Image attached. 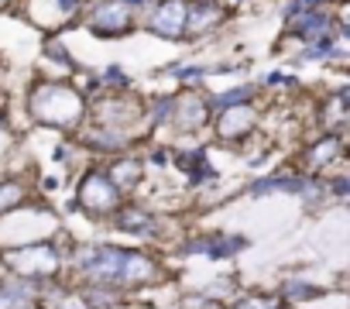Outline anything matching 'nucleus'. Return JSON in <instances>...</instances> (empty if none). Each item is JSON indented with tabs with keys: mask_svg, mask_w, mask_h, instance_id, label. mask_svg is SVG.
I'll return each instance as SVG.
<instances>
[{
	"mask_svg": "<svg viewBox=\"0 0 350 309\" xmlns=\"http://www.w3.org/2000/svg\"><path fill=\"white\" fill-rule=\"evenodd\" d=\"M336 148H340V137H326V141H319L316 144V151L309 154V162L319 169V165H326L329 159H333V154H336Z\"/></svg>",
	"mask_w": 350,
	"mask_h": 309,
	"instance_id": "17",
	"label": "nucleus"
},
{
	"mask_svg": "<svg viewBox=\"0 0 350 309\" xmlns=\"http://www.w3.org/2000/svg\"><path fill=\"white\" fill-rule=\"evenodd\" d=\"M237 309H278V306L271 299H265V295H251V299H241Z\"/></svg>",
	"mask_w": 350,
	"mask_h": 309,
	"instance_id": "22",
	"label": "nucleus"
},
{
	"mask_svg": "<svg viewBox=\"0 0 350 309\" xmlns=\"http://www.w3.org/2000/svg\"><path fill=\"white\" fill-rule=\"evenodd\" d=\"M31 110L45 124H72V120H79L83 100L69 86H42L35 93V100H31Z\"/></svg>",
	"mask_w": 350,
	"mask_h": 309,
	"instance_id": "2",
	"label": "nucleus"
},
{
	"mask_svg": "<svg viewBox=\"0 0 350 309\" xmlns=\"http://www.w3.org/2000/svg\"><path fill=\"white\" fill-rule=\"evenodd\" d=\"M251 127H254V110H251L247 103H244V107H227L224 117L217 120V134H220L224 141H237V137H244Z\"/></svg>",
	"mask_w": 350,
	"mask_h": 309,
	"instance_id": "7",
	"label": "nucleus"
},
{
	"mask_svg": "<svg viewBox=\"0 0 350 309\" xmlns=\"http://www.w3.org/2000/svg\"><path fill=\"white\" fill-rule=\"evenodd\" d=\"M45 306H49V309H90L86 299L76 295V292H69V288H52V292L45 295Z\"/></svg>",
	"mask_w": 350,
	"mask_h": 309,
	"instance_id": "14",
	"label": "nucleus"
},
{
	"mask_svg": "<svg viewBox=\"0 0 350 309\" xmlns=\"http://www.w3.org/2000/svg\"><path fill=\"white\" fill-rule=\"evenodd\" d=\"M186 14H189V8L183 0H165L151 18V31L161 35V38H172V42L183 38L186 35Z\"/></svg>",
	"mask_w": 350,
	"mask_h": 309,
	"instance_id": "5",
	"label": "nucleus"
},
{
	"mask_svg": "<svg viewBox=\"0 0 350 309\" xmlns=\"http://www.w3.org/2000/svg\"><path fill=\"white\" fill-rule=\"evenodd\" d=\"M326 117H329V124H343V120H347V93H343V90H340V93L329 100Z\"/></svg>",
	"mask_w": 350,
	"mask_h": 309,
	"instance_id": "19",
	"label": "nucleus"
},
{
	"mask_svg": "<svg viewBox=\"0 0 350 309\" xmlns=\"http://www.w3.org/2000/svg\"><path fill=\"white\" fill-rule=\"evenodd\" d=\"M4 4H8V0H0V8H4Z\"/></svg>",
	"mask_w": 350,
	"mask_h": 309,
	"instance_id": "26",
	"label": "nucleus"
},
{
	"mask_svg": "<svg viewBox=\"0 0 350 309\" xmlns=\"http://www.w3.org/2000/svg\"><path fill=\"white\" fill-rule=\"evenodd\" d=\"M200 309H224L220 302H200Z\"/></svg>",
	"mask_w": 350,
	"mask_h": 309,
	"instance_id": "25",
	"label": "nucleus"
},
{
	"mask_svg": "<svg viewBox=\"0 0 350 309\" xmlns=\"http://www.w3.org/2000/svg\"><path fill=\"white\" fill-rule=\"evenodd\" d=\"M251 86H241V90H227L224 96H217V107H237V103H247L251 100Z\"/></svg>",
	"mask_w": 350,
	"mask_h": 309,
	"instance_id": "20",
	"label": "nucleus"
},
{
	"mask_svg": "<svg viewBox=\"0 0 350 309\" xmlns=\"http://www.w3.org/2000/svg\"><path fill=\"white\" fill-rule=\"evenodd\" d=\"M295 31L302 42H316V38H326L329 31V14L326 11H306L295 18Z\"/></svg>",
	"mask_w": 350,
	"mask_h": 309,
	"instance_id": "9",
	"label": "nucleus"
},
{
	"mask_svg": "<svg viewBox=\"0 0 350 309\" xmlns=\"http://www.w3.org/2000/svg\"><path fill=\"white\" fill-rule=\"evenodd\" d=\"M206 113H210V103L203 96H196V93H186L179 103H175V120H179L183 127H189V131L203 127L206 124Z\"/></svg>",
	"mask_w": 350,
	"mask_h": 309,
	"instance_id": "8",
	"label": "nucleus"
},
{
	"mask_svg": "<svg viewBox=\"0 0 350 309\" xmlns=\"http://www.w3.org/2000/svg\"><path fill=\"white\" fill-rule=\"evenodd\" d=\"M333 189H336V193L343 196V193H347V179H336V183H333Z\"/></svg>",
	"mask_w": 350,
	"mask_h": 309,
	"instance_id": "24",
	"label": "nucleus"
},
{
	"mask_svg": "<svg viewBox=\"0 0 350 309\" xmlns=\"http://www.w3.org/2000/svg\"><path fill=\"white\" fill-rule=\"evenodd\" d=\"M21 186L18 183H4V186H0V213H8V210H14L18 203H21Z\"/></svg>",
	"mask_w": 350,
	"mask_h": 309,
	"instance_id": "18",
	"label": "nucleus"
},
{
	"mask_svg": "<svg viewBox=\"0 0 350 309\" xmlns=\"http://www.w3.org/2000/svg\"><path fill=\"white\" fill-rule=\"evenodd\" d=\"M275 189H288V193H299V189H309V183L288 176V179H261L254 183V193H275Z\"/></svg>",
	"mask_w": 350,
	"mask_h": 309,
	"instance_id": "15",
	"label": "nucleus"
},
{
	"mask_svg": "<svg viewBox=\"0 0 350 309\" xmlns=\"http://www.w3.org/2000/svg\"><path fill=\"white\" fill-rule=\"evenodd\" d=\"M59 4H62V11H76V8H79V0H59Z\"/></svg>",
	"mask_w": 350,
	"mask_h": 309,
	"instance_id": "23",
	"label": "nucleus"
},
{
	"mask_svg": "<svg viewBox=\"0 0 350 309\" xmlns=\"http://www.w3.org/2000/svg\"><path fill=\"white\" fill-rule=\"evenodd\" d=\"M237 247H244V241H237V237H217V241H200V244H193L189 251H206L210 258H227V254H234Z\"/></svg>",
	"mask_w": 350,
	"mask_h": 309,
	"instance_id": "13",
	"label": "nucleus"
},
{
	"mask_svg": "<svg viewBox=\"0 0 350 309\" xmlns=\"http://www.w3.org/2000/svg\"><path fill=\"white\" fill-rule=\"evenodd\" d=\"M79 206L90 210V213H110V210L117 206V189L110 186L107 176L90 172V176L79 183Z\"/></svg>",
	"mask_w": 350,
	"mask_h": 309,
	"instance_id": "4",
	"label": "nucleus"
},
{
	"mask_svg": "<svg viewBox=\"0 0 350 309\" xmlns=\"http://www.w3.org/2000/svg\"><path fill=\"white\" fill-rule=\"evenodd\" d=\"M217 21H220V11H217L213 4H203V8H196V11L186 14V31H189V35H200V31H206V28L217 25Z\"/></svg>",
	"mask_w": 350,
	"mask_h": 309,
	"instance_id": "12",
	"label": "nucleus"
},
{
	"mask_svg": "<svg viewBox=\"0 0 350 309\" xmlns=\"http://www.w3.org/2000/svg\"><path fill=\"white\" fill-rule=\"evenodd\" d=\"M285 295H288L292 302H302V299H316V295H319V288H312V285H306V282H288Z\"/></svg>",
	"mask_w": 350,
	"mask_h": 309,
	"instance_id": "21",
	"label": "nucleus"
},
{
	"mask_svg": "<svg viewBox=\"0 0 350 309\" xmlns=\"http://www.w3.org/2000/svg\"><path fill=\"white\" fill-rule=\"evenodd\" d=\"M90 278L107 282V285H120V282H148L154 275V265L144 254H131V251H117V247H90L79 254L76 261Z\"/></svg>",
	"mask_w": 350,
	"mask_h": 309,
	"instance_id": "1",
	"label": "nucleus"
},
{
	"mask_svg": "<svg viewBox=\"0 0 350 309\" xmlns=\"http://www.w3.org/2000/svg\"><path fill=\"white\" fill-rule=\"evenodd\" d=\"M28 306H31V288L25 282L0 285V309H28Z\"/></svg>",
	"mask_w": 350,
	"mask_h": 309,
	"instance_id": "10",
	"label": "nucleus"
},
{
	"mask_svg": "<svg viewBox=\"0 0 350 309\" xmlns=\"http://www.w3.org/2000/svg\"><path fill=\"white\" fill-rule=\"evenodd\" d=\"M120 227L124 230H134V234H148L151 217L144 210H120Z\"/></svg>",
	"mask_w": 350,
	"mask_h": 309,
	"instance_id": "16",
	"label": "nucleus"
},
{
	"mask_svg": "<svg viewBox=\"0 0 350 309\" xmlns=\"http://www.w3.org/2000/svg\"><path fill=\"white\" fill-rule=\"evenodd\" d=\"M90 28L103 38H120L134 28V11L127 4H117V0H110V4H100L96 14L90 18Z\"/></svg>",
	"mask_w": 350,
	"mask_h": 309,
	"instance_id": "3",
	"label": "nucleus"
},
{
	"mask_svg": "<svg viewBox=\"0 0 350 309\" xmlns=\"http://www.w3.org/2000/svg\"><path fill=\"white\" fill-rule=\"evenodd\" d=\"M107 179H110L113 189H134V186L141 183V165H137V162H117Z\"/></svg>",
	"mask_w": 350,
	"mask_h": 309,
	"instance_id": "11",
	"label": "nucleus"
},
{
	"mask_svg": "<svg viewBox=\"0 0 350 309\" xmlns=\"http://www.w3.org/2000/svg\"><path fill=\"white\" fill-rule=\"evenodd\" d=\"M8 261L21 271V275H52L59 258L52 247H25V251H14L8 254Z\"/></svg>",
	"mask_w": 350,
	"mask_h": 309,
	"instance_id": "6",
	"label": "nucleus"
}]
</instances>
